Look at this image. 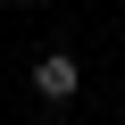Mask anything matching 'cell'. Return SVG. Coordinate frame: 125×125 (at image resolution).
Wrapping results in <instances>:
<instances>
[{
  "mask_svg": "<svg viewBox=\"0 0 125 125\" xmlns=\"http://www.w3.org/2000/svg\"><path fill=\"white\" fill-rule=\"evenodd\" d=\"M25 9H50V0H25Z\"/></svg>",
  "mask_w": 125,
  "mask_h": 125,
  "instance_id": "cell-2",
  "label": "cell"
},
{
  "mask_svg": "<svg viewBox=\"0 0 125 125\" xmlns=\"http://www.w3.org/2000/svg\"><path fill=\"white\" fill-rule=\"evenodd\" d=\"M33 92H42V100H75V92H83L75 50H42V58H33Z\"/></svg>",
  "mask_w": 125,
  "mask_h": 125,
  "instance_id": "cell-1",
  "label": "cell"
}]
</instances>
